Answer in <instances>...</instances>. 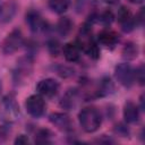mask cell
Instances as JSON below:
<instances>
[{"label": "cell", "instance_id": "obj_18", "mask_svg": "<svg viewBox=\"0 0 145 145\" xmlns=\"http://www.w3.org/2000/svg\"><path fill=\"white\" fill-rule=\"evenodd\" d=\"M138 54V48L136 44L129 42V43H126L123 49H122V57L127 60H133L137 57Z\"/></svg>", "mask_w": 145, "mask_h": 145}, {"label": "cell", "instance_id": "obj_6", "mask_svg": "<svg viewBox=\"0 0 145 145\" xmlns=\"http://www.w3.org/2000/svg\"><path fill=\"white\" fill-rule=\"evenodd\" d=\"M36 91L40 95L45 97H52L54 96L59 91V83L53 78H45L37 83Z\"/></svg>", "mask_w": 145, "mask_h": 145}, {"label": "cell", "instance_id": "obj_24", "mask_svg": "<svg viewBox=\"0 0 145 145\" xmlns=\"http://www.w3.org/2000/svg\"><path fill=\"white\" fill-rule=\"evenodd\" d=\"M144 72H145V70H144V66L143 65L139 66L135 70V80H138V83L140 85L144 84Z\"/></svg>", "mask_w": 145, "mask_h": 145}, {"label": "cell", "instance_id": "obj_29", "mask_svg": "<svg viewBox=\"0 0 145 145\" xmlns=\"http://www.w3.org/2000/svg\"><path fill=\"white\" fill-rule=\"evenodd\" d=\"M128 1L131 3H135V5H139V3H143L144 0H128Z\"/></svg>", "mask_w": 145, "mask_h": 145}, {"label": "cell", "instance_id": "obj_27", "mask_svg": "<svg viewBox=\"0 0 145 145\" xmlns=\"http://www.w3.org/2000/svg\"><path fill=\"white\" fill-rule=\"evenodd\" d=\"M6 136H7V131H6V129H5V127H2V126H0V142H2V140H5V138H6Z\"/></svg>", "mask_w": 145, "mask_h": 145}, {"label": "cell", "instance_id": "obj_11", "mask_svg": "<svg viewBox=\"0 0 145 145\" xmlns=\"http://www.w3.org/2000/svg\"><path fill=\"white\" fill-rule=\"evenodd\" d=\"M32 70V61L29 58H25V59H22L18 63H17V68H16V71H15V80L18 83V80H23L25 79L29 72Z\"/></svg>", "mask_w": 145, "mask_h": 145}, {"label": "cell", "instance_id": "obj_26", "mask_svg": "<svg viewBox=\"0 0 145 145\" xmlns=\"http://www.w3.org/2000/svg\"><path fill=\"white\" fill-rule=\"evenodd\" d=\"M29 140H28V137L25 136V135H19L16 139H15V144H28Z\"/></svg>", "mask_w": 145, "mask_h": 145}, {"label": "cell", "instance_id": "obj_12", "mask_svg": "<svg viewBox=\"0 0 145 145\" xmlns=\"http://www.w3.org/2000/svg\"><path fill=\"white\" fill-rule=\"evenodd\" d=\"M123 118H125L126 122H128V123H135V122L138 121V119H139V109L134 102L128 101V102L125 103Z\"/></svg>", "mask_w": 145, "mask_h": 145}, {"label": "cell", "instance_id": "obj_13", "mask_svg": "<svg viewBox=\"0 0 145 145\" xmlns=\"http://www.w3.org/2000/svg\"><path fill=\"white\" fill-rule=\"evenodd\" d=\"M63 57L69 62H77L80 58V49L77 43H67L62 48Z\"/></svg>", "mask_w": 145, "mask_h": 145}, {"label": "cell", "instance_id": "obj_22", "mask_svg": "<svg viewBox=\"0 0 145 145\" xmlns=\"http://www.w3.org/2000/svg\"><path fill=\"white\" fill-rule=\"evenodd\" d=\"M99 20H101V22H102L103 24H105V25H110V24L112 23V20H113V15H112L111 11L105 10V11L99 17Z\"/></svg>", "mask_w": 145, "mask_h": 145}, {"label": "cell", "instance_id": "obj_21", "mask_svg": "<svg viewBox=\"0 0 145 145\" xmlns=\"http://www.w3.org/2000/svg\"><path fill=\"white\" fill-rule=\"evenodd\" d=\"M3 105H5V109L6 111L11 114V116H15L17 112H18V109H17V105H16V102H15V99L11 97V96H7L3 101Z\"/></svg>", "mask_w": 145, "mask_h": 145}, {"label": "cell", "instance_id": "obj_9", "mask_svg": "<svg viewBox=\"0 0 145 145\" xmlns=\"http://www.w3.org/2000/svg\"><path fill=\"white\" fill-rule=\"evenodd\" d=\"M97 41L105 48H114L119 41V35L111 29H103L97 35Z\"/></svg>", "mask_w": 145, "mask_h": 145}, {"label": "cell", "instance_id": "obj_30", "mask_svg": "<svg viewBox=\"0 0 145 145\" xmlns=\"http://www.w3.org/2000/svg\"><path fill=\"white\" fill-rule=\"evenodd\" d=\"M0 91H1V82H0Z\"/></svg>", "mask_w": 145, "mask_h": 145}, {"label": "cell", "instance_id": "obj_25", "mask_svg": "<svg viewBox=\"0 0 145 145\" xmlns=\"http://www.w3.org/2000/svg\"><path fill=\"white\" fill-rule=\"evenodd\" d=\"M114 130H116L117 134H119V135H121V136H123V137H126V136L128 135V129H127L123 125H119V127L117 126V128H116Z\"/></svg>", "mask_w": 145, "mask_h": 145}, {"label": "cell", "instance_id": "obj_5", "mask_svg": "<svg viewBox=\"0 0 145 145\" xmlns=\"http://www.w3.org/2000/svg\"><path fill=\"white\" fill-rule=\"evenodd\" d=\"M25 109L27 113L33 118H40L45 111V102L40 94L31 95L25 101Z\"/></svg>", "mask_w": 145, "mask_h": 145}, {"label": "cell", "instance_id": "obj_7", "mask_svg": "<svg viewBox=\"0 0 145 145\" xmlns=\"http://www.w3.org/2000/svg\"><path fill=\"white\" fill-rule=\"evenodd\" d=\"M26 23L28 24L29 29L33 33H40L45 31L46 28V22L36 10H29L26 14Z\"/></svg>", "mask_w": 145, "mask_h": 145}, {"label": "cell", "instance_id": "obj_16", "mask_svg": "<svg viewBox=\"0 0 145 145\" xmlns=\"http://www.w3.org/2000/svg\"><path fill=\"white\" fill-rule=\"evenodd\" d=\"M16 11V5L14 1L7 2L3 8H0V14H1V20L2 22H8L11 19V17L15 15Z\"/></svg>", "mask_w": 145, "mask_h": 145}, {"label": "cell", "instance_id": "obj_28", "mask_svg": "<svg viewBox=\"0 0 145 145\" xmlns=\"http://www.w3.org/2000/svg\"><path fill=\"white\" fill-rule=\"evenodd\" d=\"M106 3H109V5H116V3H118L119 2V0H104Z\"/></svg>", "mask_w": 145, "mask_h": 145}, {"label": "cell", "instance_id": "obj_2", "mask_svg": "<svg viewBox=\"0 0 145 145\" xmlns=\"http://www.w3.org/2000/svg\"><path fill=\"white\" fill-rule=\"evenodd\" d=\"M78 120H79L80 127L86 133L96 131L100 128L101 122H102L101 114H100L99 110L95 109L94 106L84 108L78 114Z\"/></svg>", "mask_w": 145, "mask_h": 145}, {"label": "cell", "instance_id": "obj_10", "mask_svg": "<svg viewBox=\"0 0 145 145\" xmlns=\"http://www.w3.org/2000/svg\"><path fill=\"white\" fill-rule=\"evenodd\" d=\"M50 121L60 130L69 131L72 129V122L70 118L65 113H52L50 116Z\"/></svg>", "mask_w": 145, "mask_h": 145}, {"label": "cell", "instance_id": "obj_20", "mask_svg": "<svg viewBox=\"0 0 145 145\" xmlns=\"http://www.w3.org/2000/svg\"><path fill=\"white\" fill-rule=\"evenodd\" d=\"M112 89H113V84L111 83L110 79L106 78V79H104V80H102V82L100 83V86H99V88H97V94L101 95V96L108 95V94L111 93Z\"/></svg>", "mask_w": 145, "mask_h": 145}, {"label": "cell", "instance_id": "obj_1", "mask_svg": "<svg viewBox=\"0 0 145 145\" xmlns=\"http://www.w3.org/2000/svg\"><path fill=\"white\" fill-rule=\"evenodd\" d=\"M76 43L79 46L80 51L85 52L92 59H99L100 49L97 46V43L94 41L93 33H92V26L89 24H85L82 26V28L78 32Z\"/></svg>", "mask_w": 145, "mask_h": 145}, {"label": "cell", "instance_id": "obj_23", "mask_svg": "<svg viewBox=\"0 0 145 145\" xmlns=\"http://www.w3.org/2000/svg\"><path fill=\"white\" fill-rule=\"evenodd\" d=\"M59 45H60V44L58 43V41H57V40H52V41H50V42L48 43L49 51H50V53H51L52 56H57V54H58L59 49H60V46H59Z\"/></svg>", "mask_w": 145, "mask_h": 145}, {"label": "cell", "instance_id": "obj_3", "mask_svg": "<svg viewBox=\"0 0 145 145\" xmlns=\"http://www.w3.org/2000/svg\"><path fill=\"white\" fill-rule=\"evenodd\" d=\"M23 43H24V39H23L22 31L18 28L12 29L2 42V45H1L2 52L5 54H12L23 45Z\"/></svg>", "mask_w": 145, "mask_h": 145}, {"label": "cell", "instance_id": "obj_19", "mask_svg": "<svg viewBox=\"0 0 145 145\" xmlns=\"http://www.w3.org/2000/svg\"><path fill=\"white\" fill-rule=\"evenodd\" d=\"M52 134L48 129H40L35 134V143L37 144H49L51 143Z\"/></svg>", "mask_w": 145, "mask_h": 145}, {"label": "cell", "instance_id": "obj_4", "mask_svg": "<svg viewBox=\"0 0 145 145\" xmlns=\"http://www.w3.org/2000/svg\"><path fill=\"white\" fill-rule=\"evenodd\" d=\"M114 77L119 84L125 87H130L135 83V70L134 68L127 63H119L114 68Z\"/></svg>", "mask_w": 145, "mask_h": 145}, {"label": "cell", "instance_id": "obj_14", "mask_svg": "<svg viewBox=\"0 0 145 145\" xmlns=\"http://www.w3.org/2000/svg\"><path fill=\"white\" fill-rule=\"evenodd\" d=\"M77 99H78V92H77V89H75V88H74V89H69V91L63 95V97H62L60 104H61L62 108L70 110V109H72V108L76 105Z\"/></svg>", "mask_w": 145, "mask_h": 145}, {"label": "cell", "instance_id": "obj_8", "mask_svg": "<svg viewBox=\"0 0 145 145\" xmlns=\"http://www.w3.org/2000/svg\"><path fill=\"white\" fill-rule=\"evenodd\" d=\"M118 22L120 23L123 32H130L136 24V19L134 18L129 8L122 6L118 11Z\"/></svg>", "mask_w": 145, "mask_h": 145}, {"label": "cell", "instance_id": "obj_17", "mask_svg": "<svg viewBox=\"0 0 145 145\" xmlns=\"http://www.w3.org/2000/svg\"><path fill=\"white\" fill-rule=\"evenodd\" d=\"M70 0H49V7L57 14H63L69 7Z\"/></svg>", "mask_w": 145, "mask_h": 145}, {"label": "cell", "instance_id": "obj_15", "mask_svg": "<svg viewBox=\"0 0 145 145\" xmlns=\"http://www.w3.org/2000/svg\"><path fill=\"white\" fill-rule=\"evenodd\" d=\"M72 22L69 19V17H62L59 19L58 24H57V29H58V33L66 37L67 35H69V33L71 32L72 29Z\"/></svg>", "mask_w": 145, "mask_h": 145}]
</instances>
